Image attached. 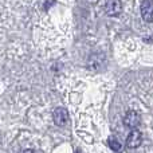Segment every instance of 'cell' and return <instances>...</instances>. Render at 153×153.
Instances as JSON below:
<instances>
[{
	"label": "cell",
	"mask_w": 153,
	"mask_h": 153,
	"mask_svg": "<svg viewBox=\"0 0 153 153\" xmlns=\"http://www.w3.org/2000/svg\"><path fill=\"white\" fill-rule=\"evenodd\" d=\"M141 15L148 23L153 22V0H144L141 4Z\"/></svg>",
	"instance_id": "cell-3"
},
{
	"label": "cell",
	"mask_w": 153,
	"mask_h": 153,
	"mask_svg": "<svg viewBox=\"0 0 153 153\" xmlns=\"http://www.w3.org/2000/svg\"><path fill=\"white\" fill-rule=\"evenodd\" d=\"M105 11L109 16H118L122 12V4L120 0H110L105 7Z\"/></svg>",
	"instance_id": "cell-5"
},
{
	"label": "cell",
	"mask_w": 153,
	"mask_h": 153,
	"mask_svg": "<svg viewBox=\"0 0 153 153\" xmlns=\"http://www.w3.org/2000/svg\"><path fill=\"white\" fill-rule=\"evenodd\" d=\"M108 144H109V146H110L113 151H120L121 149V144H120V141H118V138H116V137H109V140H108Z\"/></svg>",
	"instance_id": "cell-6"
},
{
	"label": "cell",
	"mask_w": 153,
	"mask_h": 153,
	"mask_svg": "<svg viewBox=\"0 0 153 153\" xmlns=\"http://www.w3.org/2000/svg\"><path fill=\"white\" fill-rule=\"evenodd\" d=\"M143 143V134L138 130H132L126 138V146L128 148H137Z\"/></svg>",
	"instance_id": "cell-4"
},
{
	"label": "cell",
	"mask_w": 153,
	"mask_h": 153,
	"mask_svg": "<svg viewBox=\"0 0 153 153\" xmlns=\"http://www.w3.org/2000/svg\"><path fill=\"white\" fill-rule=\"evenodd\" d=\"M141 122V117L137 111L134 110H129L124 117V125L129 129H136Z\"/></svg>",
	"instance_id": "cell-1"
},
{
	"label": "cell",
	"mask_w": 153,
	"mask_h": 153,
	"mask_svg": "<svg viewBox=\"0 0 153 153\" xmlns=\"http://www.w3.org/2000/svg\"><path fill=\"white\" fill-rule=\"evenodd\" d=\"M53 120L58 126H63L69 121V113L65 108H56L53 113Z\"/></svg>",
	"instance_id": "cell-2"
}]
</instances>
